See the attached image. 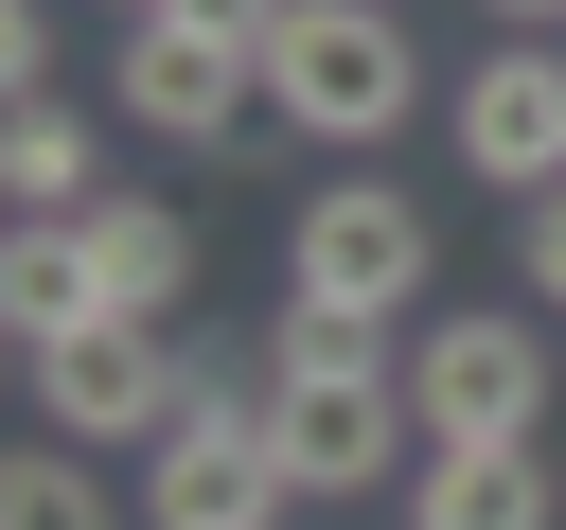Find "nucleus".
Masks as SVG:
<instances>
[{"instance_id": "obj_5", "label": "nucleus", "mask_w": 566, "mask_h": 530, "mask_svg": "<svg viewBox=\"0 0 566 530\" xmlns=\"http://www.w3.org/2000/svg\"><path fill=\"white\" fill-rule=\"evenodd\" d=\"M106 106H124L142 141H230V124L265 106V53H248V35H212V18H124Z\"/></svg>"}, {"instance_id": "obj_2", "label": "nucleus", "mask_w": 566, "mask_h": 530, "mask_svg": "<svg viewBox=\"0 0 566 530\" xmlns=\"http://www.w3.org/2000/svg\"><path fill=\"white\" fill-rule=\"evenodd\" d=\"M265 106L336 159H371L407 106H424V53H407V0H283L265 18Z\"/></svg>"}, {"instance_id": "obj_15", "label": "nucleus", "mask_w": 566, "mask_h": 530, "mask_svg": "<svg viewBox=\"0 0 566 530\" xmlns=\"http://www.w3.org/2000/svg\"><path fill=\"white\" fill-rule=\"evenodd\" d=\"M513 283H531V318H566V194L513 212Z\"/></svg>"}, {"instance_id": "obj_11", "label": "nucleus", "mask_w": 566, "mask_h": 530, "mask_svg": "<svg viewBox=\"0 0 566 530\" xmlns=\"http://www.w3.org/2000/svg\"><path fill=\"white\" fill-rule=\"evenodd\" d=\"M88 318H106L88 230H71V212H18V230H0V336H18V353H53V336H88Z\"/></svg>"}, {"instance_id": "obj_7", "label": "nucleus", "mask_w": 566, "mask_h": 530, "mask_svg": "<svg viewBox=\"0 0 566 530\" xmlns=\"http://www.w3.org/2000/svg\"><path fill=\"white\" fill-rule=\"evenodd\" d=\"M301 477L265 442V406H195L177 442H142V530H283Z\"/></svg>"}, {"instance_id": "obj_10", "label": "nucleus", "mask_w": 566, "mask_h": 530, "mask_svg": "<svg viewBox=\"0 0 566 530\" xmlns=\"http://www.w3.org/2000/svg\"><path fill=\"white\" fill-rule=\"evenodd\" d=\"M407 530H566V477H548V442H424Z\"/></svg>"}, {"instance_id": "obj_8", "label": "nucleus", "mask_w": 566, "mask_h": 530, "mask_svg": "<svg viewBox=\"0 0 566 530\" xmlns=\"http://www.w3.org/2000/svg\"><path fill=\"white\" fill-rule=\"evenodd\" d=\"M265 442H283L301 495H389V477H424V459H407V442H424L407 371H371V389H265Z\"/></svg>"}, {"instance_id": "obj_18", "label": "nucleus", "mask_w": 566, "mask_h": 530, "mask_svg": "<svg viewBox=\"0 0 566 530\" xmlns=\"http://www.w3.org/2000/svg\"><path fill=\"white\" fill-rule=\"evenodd\" d=\"M106 18H159V0H106Z\"/></svg>"}, {"instance_id": "obj_13", "label": "nucleus", "mask_w": 566, "mask_h": 530, "mask_svg": "<svg viewBox=\"0 0 566 530\" xmlns=\"http://www.w3.org/2000/svg\"><path fill=\"white\" fill-rule=\"evenodd\" d=\"M371 371H407V336L318 318V300H265V389H371Z\"/></svg>"}, {"instance_id": "obj_4", "label": "nucleus", "mask_w": 566, "mask_h": 530, "mask_svg": "<svg viewBox=\"0 0 566 530\" xmlns=\"http://www.w3.org/2000/svg\"><path fill=\"white\" fill-rule=\"evenodd\" d=\"M442 141H460V177L478 194H566V35H495L460 88H442Z\"/></svg>"}, {"instance_id": "obj_12", "label": "nucleus", "mask_w": 566, "mask_h": 530, "mask_svg": "<svg viewBox=\"0 0 566 530\" xmlns=\"http://www.w3.org/2000/svg\"><path fill=\"white\" fill-rule=\"evenodd\" d=\"M0 194H18V212H88V194H106V124H88L71 88H18V106H0Z\"/></svg>"}, {"instance_id": "obj_6", "label": "nucleus", "mask_w": 566, "mask_h": 530, "mask_svg": "<svg viewBox=\"0 0 566 530\" xmlns=\"http://www.w3.org/2000/svg\"><path fill=\"white\" fill-rule=\"evenodd\" d=\"M35 406H53V442L106 459V442H177L195 389H177V336H159V318H88V336L35 353Z\"/></svg>"}, {"instance_id": "obj_9", "label": "nucleus", "mask_w": 566, "mask_h": 530, "mask_svg": "<svg viewBox=\"0 0 566 530\" xmlns=\"http://www.w3.org/2000/svg\"><path fill=\"white\" fill-rule=\"evenodd\" d=\"M71 230H88V265H106V318H159V336H177V300H195V212L142 194V177H106Z\"/></svg>"}, {"instance_id": "obj_1", "label": "nucleus", "mask_w": 566, "mask_h": 530, "mask_svg": "<svg viewBox=\"0 0 566 530\" xmlns=\"http://www.w3.org/2000/svg\"><path fill=\"white\" fill-rule=\"evenodd\" d=\"M424 265H442V230H424V194L371 177V159H336V177L283 212V300H318V318L407 336V318H424Z\"/></svg>"}, {"instance_id": "obj_16", "label": "nucleus", "mask_w": 566, "mask_h": 530, "mask_svg": "<svg viewBox=\"0 0 566 530\" xmlns=\"http://www.w3.org/2000/svg\"><path fill=\"white\" fill-rule=\"evenodd\" d=\"M53 53H71V18L53 0H0V88H53Z\"/></svg>"}, {"instance_id": "obj_17", "label": "nucleus", "mask_w": 566, "mask_h": 530, "mask_svg": "<svg viewBox=\"0 0 566 530\" xmlns=\"http://www.w3.org/2000/svg\"><path fill=\"white\" fill-rule=\"evenodd\" d=\"M495 35H566V0H495Z\"/></svg>"}, {"instance_id": "obj_3", "label": "nucleus", "mask_w": 566, "mask_h": 530, "mask_svg": "<svg viewBox=\"0 0 566 530\" xmlns=\"http://www.w3.org/2000/svg\"><path fill=\"white\" fill-rule=\"evenodd\" d=\"M407 406H424V442H548V318L531 300H424Z\"/></svg>"}, {"instance_id": "obj_14", "label": "nucleus", "mask_w": 566, "mask_h": 530, "mask_svg": "<svg viewBox=\"0 0 566 530\" xmlns=\"http://www.w3.org/2000/svg\"><path fill=\"white\" fill-rule=\"evenodd\" d=\"M0 530H142V512H106L88 442H18V459H0Z\"/></svg>"}]
</instances>
